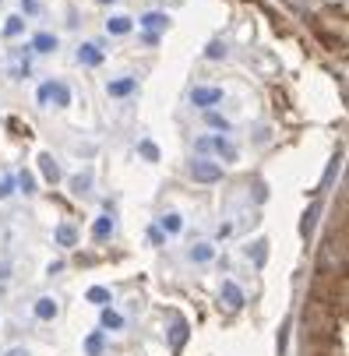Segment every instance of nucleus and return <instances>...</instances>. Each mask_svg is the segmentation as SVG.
<instances>
[{
	"label": "nucleus",
	"instance_id": "f257e3e1",
	"mask_svg": "<svg viewBox=\"0 0 349 356\" xmlns=\"http://www.w3.org/2000/svg\"><path fill=\"white\" fill-rule=\"evenodd\" d=\"M304 356H346V222L325 233L304 307Z\"/></svg>",
	"mask_w": 349,
	"mask_h": 356
},
{
	"label": "nucleus",
	"instance_id": "f03ea898",
	"mask_svg": "<svg viewBox=\"0 0 349 356\" xmlns=\"http://www.w3.org/2000/svg\"><path fill=\"white\" fill-rule=\"evenodd\" d=\"M39 103H57V106H71V92L60 81H49L39 88Z\"/></svg>",
	"mask_w": 349,
	"mask_h": 356
},
{
	"label": "nucleus",
	"instance_id": "7ed1b4c3",
	"mask_svg": "<svg viewBox=\"0 0 349 356\" xmlns=\"http://www.w3.org/2000/svg\"><path fill=\"white\" fill-rule=\"evenodd\" d=\"M190 177L197 184H216L222 177V166L219 163H209V159H197V163H190Z\"/></svg>",
	"mask_w": 349,
	"mask_h": 356
},
{
	"label": "nucleus",
	"instance_id": "20e7f679",
	"mask_svg": "<svg viewBox=\"0 0 349 356\" xmlns=\"http://www.w3.org/2000/svg\"><path fill=\"white\" fill-rule=\"evenodd\" d=\"M209 148H216L226 163H233V159H236V148H233L226 138H202V141H197V152H209Z\"/></svg>",
	"mask_w": 349,
	"mask_h": 356
},
{
	"label": "nucleus",
	"instance_id": "39448f33",
	"mask_svg": "<svg viewBox=\"0 0 349 356\" xmlns=\"http://www.w3.org/2000/svg\"><path fill=\"white\" fill-rule=\"evenodd\" d=\"M190 103L194 106H216V103H222V88H194L190 92Z\"/></svg>",
	"mask_w": 349,
	"mask_h": 356
},
{
	"label": "nucleus",
	"instance_id": "423d86ee",
	"mask_svg": "<svg viewBox=\"0 0 349 356\" xmlns=\"http://www.w3.org/2000/svg\"><path fill=\"white\" fill-rule=\"evenodd\" d=\"M78 60H81L85 67H99V64H103V49H99L95 42H85V46L78 49Z\"/></svg>",
	"mask_w": 349,
	"mask_h": 356
},
{
	"label": "nucleus",
	"instance_id": "0eeeda50",
	"mask_svg": "<svg viewBox=\"0 0 349 356\" xmlns=\"http://www.w3.org/2000/svg\"><path fill=\"white\" fill-rule=\"evenodd\" d=\"M141 25L148 29V35H156L159 29H166V25H170V18H166L163 11H148V15L141 18Z\"/></svg>",
	"mask_w": 349,
	"mask_h": 356
},
{
	"label": "nucleus",
	"instance_id": "6e6552de",
	"mask_svg": "<svg viewBox=\"0 0 349 356\" xmlns=\"http://www.w3.org/2000/svg\"><path fill=\"white\" fill-rule=\"evenodd\" d=\"M39 170H42V177H46L49 184L60 180V166L54 163V156H39Z\"/></svg>",
	"mask_w": 349,
	"mask_h": 356
},
{
	"label": "nucleus",
	"instance_id": "1a4fd4ad",
	"mask_svg": "<svg viewBox=\"0 0 349 356\" xmlns=\"http://www.w3.org/2000/svg\"><path fill=\"white\" fill-rule=\"evenodd\" d=\"M32 49H39V54H54V49H57V39L49 35V32H42V35L32 39Z\"/></svg>",
	"mask_w": 349,
	"mask_h": 356
},
{
	"label": "nucleus",
	"instance_id": "9d476101",
	"mask_svg": "<svg viewBox=\"0 0 349 356\" xmlns=\"http://www.w3.org/2000/svg\"><path fill=\"white\" fill-rule=\"evenodd\" d=\"M134 88H138V78H120L110 85V95H131Z\"/></svg>",
	"mask_w": 349,
	"mask_h": 356
},
{
	"label": "nucleus",
	"instance_id": "9b49d317",
	"mask_svg": "<svg viewBox=\"0 0 349 356\" xmlns=\"http://www.w3.org/2000/svg\"><path fill=\"white\" fill-rule=\"evenodd\" d=\"M57 243H60V247H74V243H78L74 226H67V222H64V226H57Z\"/></svg>",
	"mask_w": 349,
	"mask_h": 356
},
{
	"label": "nucleus",
	"instance_id": "f8f14e48",
	"mask_svg": "<svg viewBox=\"0 0 349 356\" xmlns=\"http://www.w3.org/2000/svg\"><path fill=\"white\" fill-rule=\"evenodd\" d=\"M54 314H57V303H54V300H39V303H35V318L49 321Z\"/></svg>",
	"mask_w": 349,
	"mask_h": 356
},
{
	"label": "nucleus",
	"instance_id": "ddd939ff",
	"mask_svg": "<svg viewBox=\"0 0 349 356\" xmlns=\"http://www.w3.org/2000/svg\"><path fill=\"white\" fill-rule=\"evenodd\" d=\"M106 29H110L113 35H127V32H131V18H110Z\"/></svg>",
	"mask_w": 349,
	"mask_h": 356
},
{
	"label": "nucleus",
	"instance_id": "4468645a",
	"mask_svg": "<svg viewBox=\"0 0 349 356\" xmlns=\"http://www.w3.org/2000/svg\"><path fill=\"white\" fill-rule=\"evenodd\" d=\"M222 296L229 300V307H240V303H243V296H240V289L233 282H222Z\"/></svg>",
	"mask_w": 349,
	"mask_h": 356
},
{
	"label": "nucleus",
	"instance_id": "2eb2a0df",
	"mask_svg": "<svg viewBox=\"0 0 349 356\" xmlns=\"http://www.w3.org/2000/svg\"><path fill=\"white\" fill-rule=\"evenodd\" d=\"M110 233H113V222H110V219H99V222L92 226V236H95V240H106Z\"/></svg>",
	"mask_w": 349,
	"mask_h": 356
},
{
	"label": "nucleus",
	"instance_id": "dca6fc26",
	"mask_svg": "<svg viewBox=\"0 0 349 356\" xmlns=\"http://www.w3.org/2000/svg\"><path fill=\"white\" fill-rule=\"evenodd\" d=\"M88 184H92V173H78V177L71 180V191H74V194H85Z\"/></svg>",
	"mask_w": 349,
	"mask_h": 356
},
{
	"label": "nucleus",
	"instance_id": "f3484780",
	"mask_svg": "<svg viewBox=\"0 0 349 356\" xmlns=\"http://www.w3.org/2000/svg\"><path fill=\"white\" fill-rule=\"evenodd\" d=\"M85 353H88V356H99V353H103V335H92V339L85 342Z\"/></svg>",
	"mask_w": 349,
	"mask_h": 356
},
{
	"label": "nucleus",
	"instance_id": "a211bd4d",
	"mask_svg": "<svg viewBox=\"0 0 349 356\" xmlns=\"http://www.w3.org/2000/svg\"><path fill=\"white\" fill-rule=\"evenodd\" d=\"M141 156H145L148 163H156V159H159V152H156V145H152V141H141Z\"/></svg>",
	"mask_w": 349,
	"mask_h": 356
},
{
	"label": "nucleus",
	"instance_id": "6ab92c4d",
	"mask_svg": "<svg viewBox=\"0 0 349 356\" xmlns=\"http://www.w3.org/2000/svg\"><path fill=\"white\" fill-rule=\"evenodd\" d=\"M190 258H194V261H209V258H212V247H205V243H202V247H194V250H190Z\"/></svg>",
	"mask_w": 349,
	"mask_h": 356
},
{
	"label": "nucleus",
	"instance_id": "aec40b11",
	"mask_svg": "<svg viewBox=\"0 0 349 356\" xmlns=\"http://www.w3.org/2000/svg\"><path fill=\"white\" fill-rule=\"evenodd\" d=\"M25 29V22L22 18H8V25H4V35H18Z\"/></svg>",
	"mask_w": 349,
	"mask_h": 356
},
{
	"label": "nucleus",
	"instance_id": "412c9836",
	"mask_svg": "<svg viewBox=\"0 0 349 356\" xmlns=\"http://www.w3.org/2000/svg\"><path fill=\"white\" fill-rule=\"evenodd\" d=\"M103 325H106V328H120V325H124V318H120V314H113V311H103Z\"/></svg>",
	"mask_w": 349,
	"mask_h": 356
},
{
	"label": "nucleus",
	"instance_id": "4be33fe9",
	"mask_svg": "<svg viewBox=\"0 0 349 356\" xmlns=\"http://www.w3.org/2000/svg\"><path fill=\"white\" fill-rule=\"evenodd\" d=\"M88 300H92V303H106V300H110V293L95 286V289H88Z\"/></svg>",
	"mask_w": 349,
	"mask_h": 356
},
{
	"label": "nucleus",
	"instance_id": "5701e85b",
	"mask_svg": "<svg viewBox=\"0 0 349 356\" xmlns=\"http://www.w3.org/2000/svg\"><path fill=\"white\" fill-rule=\"evenodd\" d=\"M163 226H166L170 233H180V216H173V212H170V216L163 219Z\"/></svg>",
	"mask_w": 349,
	"mask_h": 356
},
{
	"label": "nucleus",
	"instance_id": "b1692460",
	"mask_svg": "<svg viewBox=\"0 0 349 356\" xmlns=\"http://www.w3.org/2000/svg\"><path fill=\"white\" fill-rule=\"evenodd\" d=\"M209 124H212V127H219V131H229V120H222L219 113H209Z\"/></svg>",
	"mask_w": 349,
	"mask_h": 356
},
{
	"label": "nucleus",
	"instance_id": "393cba45",
	"mask_svg": "<svg viewBox=\"0 0 349 356\" xmlns=\"http://www.w3.org/2000/svg\"><path fill=\"white\" fill-rule=\"evenodd\" d=\"M18 184H22V191H25V194H32V187H35V180H32L29 173H22V177H18Z\"/></svg>",
	"mask_w": 349,
	"mask_h": 356
},
{
	"label": "nucleus",
	"instance_id": "a878e982",
	"mask_svg": "<svg viewBox=\"0 0 349 356\" xmlns=\"http://www.w3.org/2000/svg\"><path fill=\"white\" fill-rule=\"evenodd\" d=\"M222 54H226V49H222V42H212V46H209V57H212V60H219Z\"/></svg>",
	"mask_w": 349,
	"mask_h": 356
},
{
	"label": "nucleus",
	"instance_id": "bb28decb",
	"mask_svg": "<svg viewBox=\"0 0 349 356\" xmlns=\"http://www.w3.org/2000/svg\"><path fill=\"white\" fill-rule=\"evenodd\" d=\"M184 332H187V328H184V321H177V328H173V346H180V342H184Z\"/></svg>",
	"mask_w": 349,
	"mask_h": 356
},
{
	"label": "nucleus",
	"instance_id": "cd10ccee",
	"mask_svg": "<svg viewBox=\"0 0 349 356\" xmlns=\"http://www.w3.org/2000/svg\"><path fill=\"white\" fill-rule=\"evenodd\" d=\"M22 8H25L29 15H35V11H39V0H25V4H22Z\"/></svg>",
	"mask_w": 349,
	"mask_h": 356
},
{
	"label": "nucleus",
	"instance_id": "c85d7f7f",
	"mask_svg": "<svg viewBox=\"0 0 349 356\" xmlns=\"http://www.w3.org/2000/svg\"><path fill=\"white\" fill-rule=\"evenodd\" d=\"M11 194V180H0V197H8Z\"/></svg>",
	"mask_w": 349,
	"mask_h": 356
},
{
	"label": "nucleus",
	"instance_id": "c756f323",
	"mask_svg": "<svg viewBox=\"0 0 349 356\" xmlns=\"http://www.w3.org/2000/svg\"><path fill=\"white\" fill-rule=\"evenodd\" d=\"M289 4H293V8H304V4H307V0H289Z\"/></svg>",
	"mask_w": 349,
	"mask_h": 356
},
{
	"label": "nucleus",
	"instance_id": "7c9ffc66",
	"mask_svg": "<svg viewBox=\"0 0 349 356\" xmlns=\"http://www.w3.org/2000/svg\"><path fill=\"white\" fill-rule=\"evenodd\" d=\"M103 4H110V0H103Z\"/></svg>",
	"mask_w": 349,
	"mask_h": 356
}]
</instances>
